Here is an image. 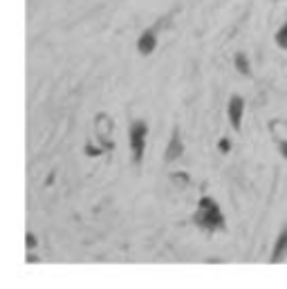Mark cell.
Wrapping results in <instances>:
<instances>
[{
	"label": "cell",
	"instance_id": "4",
	"mask_svg": "<svg viewBox=\"0 0 287 289\" xmlns=\"http://www.w3.org/2000/svg\"><path fill=\"white\" fill-rule=\"evenodd\" d=\"M229 121H231V126H234V130H240L242 126V112H245V99L242 97H231L229 99Z\"/></svg>",
	"mask_w": 287,
	"mask_h": 289
},
{
	"label": "cell",
	"instance_id": "13",
	"mask_svg": "<svg viewBox=\"0 0 287 289\" xmlns=\"http://www.w3.org/2000/svg\"><path fill=\"white\" fill-rule=\"evenodd\" d=\"M281 155L287 159V139H283V141H281Z\"/></svg>",
	"mask_w": 287,
	"mask_h": 289
},
{
	"label": "cell",
	"instance_id": "1",
	"mask_svg": "<svg viewBox=\"0 0 287 289\" xmlns=\"http://www.w3.org/2000/svg\"><path fill=\"white\" fill-rule=\"evenodd\" d=\"M193 222L204 229V231H224L227 229V222H224V215L220 211V206L216 204V200H211L209 195H204L198 204V211L193 215Z\"/></svg>",
	"mask_w": 287,
	"mask_h": 289
},
{
	"label": "cell",
	"instance_id": "6",
	"mask_svg": "<svg viewBox=\"0 0 287 289\" xmlns=\"http://www.w3.org/2000/svg\"><path fill=\"white\" fill-rule=\"evenodd\" d=\"M285 255H287V226L281 231V236H278V240H276L274 244V251H271V258L270 262L271 265H278V262L285 260Z\"/></svg>",
	"mask_w": 287,
	"mask_h": 289
},
{
	"label": "cell",
	"instance_id": "2",
	"mask_svg": "<svg viewBox=\"0 0 287 289\" xmlns=\"http://www.w3.org/2000/svg\"><path fill=\"white\" fill-rule=\"evenodd\" d=\"M112 128H115V123H112V119L108 115L101 112V115L94 117V137H97V141H99V146L103 151H112V148H115Z\"/></svg>",
	"mask_w": 287,
	"mask_h": 289
},
{
	"label": "cell",
	"instance_id": "5",
	"mask_svg": "<svg viewBox=\"0 0 287 289\" xmlns=\"http://www.w3.org/2000/svg\"><path fill=\"white\" fill-rule=\"evenodd\" d=\"M155 47H157V34H155V29H146L137 41V50H139V54L148 56V54L155 52Z\"/></svg>",
	"mask_w": 287,
	"mask_h": 289
},
{
	"label": "cell",
	"instance_id": "7",
	"mask_svg": "<svg viewBox=\"0 0 287 289\" xmlns=\"http://www.w3.org/2000/svg\"><path fill=\"white\" fill-rule=\"evenodd\" d=\"M182 153H184V144H182L180 135L173 133V137H170V141H169V148H166V153H164V159L166 162H175V159H180Z\"/></svg>",
	"mask_w": 287,
	"mask_h": 289
},
{
	"label": "cell",
	"instance_id": "8",
	"mask_svg": "<svg viewBox=\"0 0 287 289\" xmlns=\"http://www.w3.org/2000/svg\"><path fill=\"white\" fill-rule=\"evenodd\" d=\"M236 69H238V72H240V74H245V76H249L252 74V69H249V63H247V56L242 52H238L236 54Z\"/></svg>",
	"mask_w": 287,
	"mask_h": 289
},
{
	"label": "cell",
	"instance_id": "3",
	"mask_svg": "<svg viewBox=\"0 0 287 289\" xmlns=\"http://www.w3.org/2000/svg\"><path fill=\"white\" fill-rule=\"evenodd\" d=\"M146 135H148V123L146 121H133V126H130V151H133L135 164H139L141 157H144Z\"/></svg>",
	"mask_w": 287,
	"mask_h": 289
},
{
	"label": "cell",
	"instance_id": "11",
	"mask_svg": "<svg viewBox=\"0 0 287 289\" xmlns=\"http://www.w3.org/2000/svg\"><path fill=\"white\" fill-rule=\"evenodd\" d=\"M101 153H103V148H101V146H92V144L85 146V155H88V157H99Z\"/></svg>",
	"mask_w": 287,
	"mask_h": 289
},
{
	"label": "cell",
	"instance_id": "12",
	"mask_svg": "<svg viewBox=\"0 0 287 289\" xmlns=\"http://www.w3.org/2000/svg\"><path fill=\"white\" fill-rule=\"evenodd\" d=\"M218 148H220V153H224V155H227V153L231 151V141H229V139H220Z\"/></svg>",
	"mask_w": 287,
	"mask_h": 289
},
{
	"label": "cell",
	"instance_id": "14",
	"mask_svg": "<svg viewBox=\"0 0 287 289\" xmlns=\"http://www.w3.org/2000/svg\"><path fill=\"white\" fill-rule=\"evenodd\" d=\"M34 244H36V240H34V236H32V233H27V247H34Z\"/></svg>",
	"mask_w": 287,
	"mask_h": 289
},
{
	"label": "cell",
	"instance_id": "9",
	"mask_svg": "<svg viewBox=\"0 0 287 289\" xmlns=\"http://www.w3.org/2000/svg\"><path fill=\"white\" fill-rule=\"evenodd\" d=\"M276 45L281 47V50H287V23L276 32Z\"/></svg>",
	"mask_w": 287,
	"mask_h": 289
},
{
	"label": "cell",
	"instance_id": "10",
	"mask_svg": "<svg viewBox=\"0 0 287 289\" xmlns=\"http://www.w3.org/2000/svg\"><path fill=\"white\" fill-rule=\"evenodd\" d=\"M170 177H173V184H175V186H182V188L188 184V175H186V173H173Z\"/></svg>",
	"mask_w": 287,
	"mask_h": 289
}]
</instances>
